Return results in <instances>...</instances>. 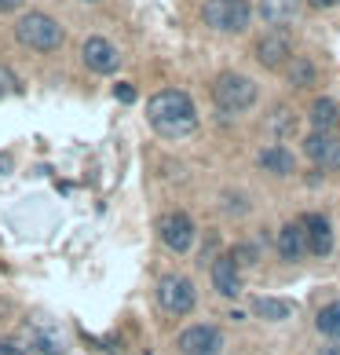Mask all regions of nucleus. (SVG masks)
Listing matches in <instances>:
<instances>
[{"label": "nucleus", "instance_id": "4468645a", "mask_svg": "<svg viewBox=\"0 0 340 355\" xmlns=\"http://www.w3.org/2000/svg\"><path fill=\"white\" fill-rule=\"evenodd\" d=\"M256 162L271 176H293L296 173V157H293V150L285 147V143H271V147H264L256 154Z\"/></svg>", "mask_w": 340, "mask_h": 355}, {"label": "nucleus", "instance_id": "393cba45", "mask_svg": "<svg viewBox=\"0 0 340 355\" xmlns=\"http://www.w3.org/2000/svg\"><path fill=\"white\" fill-rule=\"evenodd\" d=\"M0 355H30L19 340H0Z\"/></svg>", "mask_w": 340, "mask_h": 355}, {"label": "nucleus", "instance_id": "6ab92c4d", "mask_svg": "<svg viewBox=\"0 0 340 355\" xmlns=\"http://www.w3.org/2000/svg\"><path fill=\"white\" fill-rule=\"evenodd\" d=\"M253 311H256V319H264V322H282L293 315V304L289 300H278V297H253Z\"/></svg>", "mask_w": 340, "mask_h": 355}, {"label": "nucleus", "instance_id": "39448f33", "mask_svg": "<svg viewBox=\"0 0 340 355\" xmlns=\"http://www.w3.org/2000/svg\"><path fill=\"white\" fill-rule=\"evenodd\" d=\"M158 304L168 315H190L198 308V289L187 275H161L158 279Z\"/></svg>", "mask_w": 340, "mask_h": 355}, {"label": "nucleus", "instance_id": "a211bd4d", "mask_svg": "<svg viewBox=\"0 0 340 355\" xmlns=\"http://www.w3.org/2000/svg\"><path fill=\"white\" fill-rule=\"evenodd\" d=\"M315 330L333 340V345H340V300H330V304H322L319 315H315Z\"/></svg>", "mask_w": 340, "mask_h": 355}, {"label": "nucleus", "instance_id": "4be33fe9", "mask_svg": "<svg viewBox=\"0 0 340 355\" xmlns=\"http://www.w3.org/2000/svg\"><path fill=\"white\" fill-rule=\"evenodd\" d=\"M256 245H249V242H238V245H234L231 249V260H234V264H238V268H253L256 264Z\"/></svg>", "mask_w": 340, "mask_h": 355}, {"label": "nucleus", "instance_id": "6e6552de", "mask_svg": "<svg viewBox=\"0 0 340 355\" xmlns=\"http://www.w3.org/2000/svg\"><path fill=\"white\" fill-rule=\"evenodd\" d=\"M176 348L183 355H224V334L208 322H194L179 334Z\"/></svg>", "mask_w": 340, "mask_h": 355}, {"label": "nucleus", "instance_id": "9d476101", "mask_svg": "<svg viewBox=\"0 0 340 355\" xmlns=\"http://www.w3.org/2000/svg\"><path fill=\"white\" fill-rule=\"evenodd\" d=\"M300 231H304V242H307L311 257H330L333 253V223L322 213H304L300 216Z\"/></svg>", "mask_w": 340, "mask_h": 355}, {"label": "nucleus", "instance_id": "412c9836", "mask_svg": "<svg viewBox=\"0 0 340 355\" xmlns=\"http://www.w3.org/2000/svg\"><path fill=\"white\" fill-rule=\"evenodd\" d=\"M293 128H296V117H293V110H289V107H278V110H274V114L267 117V132H271V136H278V143H282L285 136H289Z\"/></svg>", "mask_w": 340, "mask_h": 355}, {"label": "nucleus", "instance_id": "c85d7f7f", "mask_svg": "<svg viewBox=\"0 0 340 355\" xmlns=\"http://www.w3.org/2000/svg\"><path fill=\"white\" fill-rule=\"evenodd\" d=\"M307 4H311V8H322V11H325V8H337L340 0H307Z\"/></svg>", "mask_w": 340, "mask_h": 355}, {"label": "nucleus", "instance_id": "0eeeda50", "mask_svg": "<svg viewBox=\"0 0 340 355\" xmlns=\"http://www.w3.org/2000/svg\"><path fill=\"white\" fill-rule=\"evenodd\" d=\"M256 62L264 70H285L293 62V37L285 30H267L256 41Z\"/></svg>", "mask_w": 340, "mask_h": 355}, {"label": "nucleus", "instance_id": "a878e982", "mask_svg": "<svg viewBox=\"0 0 340 355\" xmlns=\"http://www.w3.org/2000/svg\"><path fill=\"white\" fill-rule=\"evenodd\" d=\"M11 165H15V162H11V154H0V176H8Z\"/></svg>", "mask_w": 340, "mask_h": 355}, {"label": "nucleus", "instance_id": "dca6fc26", "mask_svg": "<svg viewBox=\"0 0 340 355\" xmlns=\"http://www.w3.org/2000/svg\"><path fill=\"white\" fill-rule=\"evenodd\" d=\"M260 19H264L271 30H285L296 15H300V0H260Z\"/></svg>", "mask_w": 340, "mask_h": 355}, {"label": "nucleus", "instance_id": "7ed1b4c3", "mask_svg": "<svg viewBox=\"0 0 340 355\" xmlns=\"http://www.w3.org/2000/svg\"><path fill=\"white\" fill-rule=\"evenodd\" d=\"M15 37H19V44L26 48H33V51H59L62 41H66V33H62V26L44 15V11H30V15H22L15 22Z\"/></svg>", "mask_w": 340, "mask_h": 355}, {"label": "nucleus", "instance_id": "f257e3e1", "mask_svg": "<svg viewBox=\"0 0 340 355\" xmlns=\"http://www.w3.org/2000/svg\"><path fill=\"white\" fill-rule=\"evenodd\" d=\"M147 121L158 136L165 139H183L198 128V110L194 99L179 88H161L158 96L147 99Z\"/></svg>", "mask_w": 340, "mask_h": 355}, {"label": "nucleus", "instance_id": "20e7f679", "mask_svg": "<svg viewBox=\"0 0 340 355\" xmlns=\"http://www.w3.org/2000/svg\"><path fill=\"white\" fill-rule=\"evenodd\" d=\"M202 19L216 33H245L253 22V8L249 0H205Z\"/></svg>", "mask_w": 340, "mask_h": 355}, {"label": "nucleus", "instance_id": "1a4fd4ad", "mask_svg": "<svg viewBox=\"0 0 340 355\" xmlns=\"http://www.w3.org/2000/svg\"><path fill=\"white\" fill-rule=\"evenodd\" d=\"M208 279H213V289H216V293L224 297V300H238L242 289H245L242 268L231 260V253H224V257L213 260V268H208Z\"/></svg>", "mask_w": 340, "mask_h": 355}, {"label": "nucleus", "instance_id": "aec40b11", "mask_svg": "<svg viewBox=\"0 0 340 355\" xmlns=\"http://www.w3.org/2000/svg\"><path fill=\"white\" fill-rule=\"evenodd\" d=\"M285 73H289L293 88H311V85H315V77H319L315 62H311V59H296V55H293L289 67H285Z\"/></svg>", "mask_w": 340, "mask_h": 355}, {"label": "nucleus", "instance_id": "423d86ee", "mask_svg": "<svg viewBox=\"0 0 340 355\" xmlns=\"http://www.w3.org/2000/svg\"><path fill=\"white\" fill-rule=\"evenodd\" d=\"M158 234L165 249H172V253H190L194 242H198V227H194V220L187 213H179V209H172V213H165L158 220Z\"/></svg>", "mask_w": 340, "mask_h": 355}, {"label": "nucleus", "instance_id": "ddd939ff", "mask_svg": "<svg viewBox=\"0 0 340 355\" xmlns=\"http://www.w3.org/2000/svg\"><path fill=\"white\" fill-rule=\"evenodd\" d=\"M26 340H30V348L41 352V355H62V334H59V326H51L44 319L26 322Z\"/></svg>", "mask_w": 340, "mask_h": 355}, {"label": "nucleus", "instance_id": "b1692460", "mask_svg": "<svg viewBox=\"0 0 340 355\" xmlns=\"http://www.w3.org/2000/svg\"><path fill=\"white\" fill-rule=\"evenodd\" d=\"M114 96H117V103H136V88L121 81V85L114 88Z\"/></svg>", "mask_w": 340, "mask_h": 355}, {"label": "nucleus", "instance_id": "c756f323", "mask_svg": "<svg viewBox=\"0 0 340 355\" xmlns=\"http://www.w3.org/2000/svg\"><path fill=\"white\" fill-rule=\"evenodd\" d=\"M88 4H96V0H88Z\"/></svg>", "mask_w": 340, "mask_h": 355}, {"label": "nucleus", "instance_id": "5701e85b", "mask_svg": "<svg viewBox=\"0 0 340 355\" xmlns=\"http://www.w3.org/2000/svg\"><path fill=\"white\" fill-rule=\"evenodd\" d=\"M22 85H19V77L11 73L8 67H0V99H8V96H19Z\"/></svg>", "mask_w": 340, "mask_h": 355}, {"label": "nucleus", "instance_id": "f8f14e48", "mask_svg": "<svg viewBox=\"0 0 340 355\" xmlns=\"http://www.w3.org/2000/svg\"><path fill=\"white\" fill-rule=\"evenodd\" d=\"M304 154L319 168H340V139L337 132H307L304 136Z\"/></svg>", "mask_w": 340, "mask_h": 355}, {"label": "nucleus", "instance_id": "9b49d317", "mask_svg": "<svg viewBox=\"0 0 340 355\" xmlns=\"http://www.w3.org/2000/svg\"><path fill=\"white\" fill-rule=\"evenodd\" d=\"M81 59L91 73H117L121 67V51H117L107 37H88L81 48Z\"/></svg>", "mask_w": 340, "mask_h": 355}, {"label": "nucleus", "instance_id": "cd10ccee", "mask_svg": "<svg viewBox=\"0 0 340 355\" xmlns=\"http://www.w3.org/2000/svg\"><path fill=\"white\" fill-rule=\"evenodd\" d=\"M319 355H340V345H333V340H325V345L319 348Z\"/></svg>", "mask_w": 340, "mask_h": 355}, {"label": "nucleus", "instance_id": "2eb2a0df", "mask_svg": "<svg viewBox=\"0 0 340 355\" xmlns=\"http://www.w3.org/2000/svg\"><path fill=\"white\" fill-rule=\"evenodd\" d=\"M274 249H278V257L289 260V264L304 260V257H307V242H304V231H300V223H282L278 234H274Z\"/></svg>", "mask_w": 340, "mask_h": 355}, {"label": "nucleus", "instance_id": "f03ea898", "mask_svg": "<svg viewBox=\"0 0 340 355\" xmlns=\"http://www.w3.org/2000/svg\"><path fill=\"white\" fill-rule=\"evenodd\" d=\"M256 99H260V88L253 77H245V73H220L216 81H213V103H216V110L224 114V117H242V114H249L256 107Z\"/></svg>", "mask_w": 340, "mask_h": 355}, {"label": "nucleus", "instance_id": "f3484780", "mask_svg": "<svg viewBox=\"0 0 340 355\" xmlns=\"http://www.w3.org/2000/svg\"><path fill=\"white\" fill-rule=\"evenodd\" d=\"M307 121H311V132H333V128L340 125V107H337V99L319 96L315 103H311V110H307Z\"/></svg>", "mask_w": 340, "mask_h": 355}, {"label": "nucleus", "instance_id": "bb28decb", "mask_svg": "<svg viewBox=\"0 0 340 355\" xmlns=\"http://www.w3.org/2000/svg\"><path fill=\"white\" fill-rule=\"evenodd\" d=\"M26 0H0V11H19Z\"/></svg>", "mask_w": 340, "mask_h": 355}]
</instances>
